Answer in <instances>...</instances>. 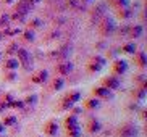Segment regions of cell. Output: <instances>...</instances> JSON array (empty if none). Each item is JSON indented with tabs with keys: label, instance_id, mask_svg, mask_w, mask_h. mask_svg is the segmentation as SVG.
<instances>
[{
	"label": "cell",
	"instance_id": "obj_5",
	"mask_svg": "<svg viewBox=\"0 0 147 137\" xmlns=\"http://www.w3.org/2000/svg\"><path fill=\"white\" fill-rule=\"evenodd\" d=\"M120 86H121V82L117 76H105L102 79V87H105L108 90H117Z\"/></svg>",
	"mask_w": 147,
	"mask_h": 137
},
{
	"label": "cell",
	"instance_id": "obj_30",
	"mask_svg": "<svg viewBox=\"0 0 147 137\" xmlns=\"http://www.w3.org/2000/svg\"><path fill=\"white\" fill-rule=\"evenodd\" d=\"M24 107H26V105H24L23 100H11L10 105H8V108H18V110H23Z\"/></svg>",
	"mask_w": 147,
	"mask_h": 137
},
{
	"label": "cell",
	"instance_id": "obj_37",
	"mask_svg": "<svg viewBox=\"0 0 147 137\" xmlns=\"http://www.w3.org/2000/svg\"><path fill=\"white\" fill-rule=\"evenodd\" d=\"M49 37H50V40H53V39L60 37V32H58V31H53V32H52L50 36H49Z\"/></svg>",
	"mask_w": 147,
	"mask_h": 137
},
{
	"label": "cell",
	"instance_id": "obj_16",
	"mask_svg": "<svg viewBox=\"0 0 147 137\" xmlns=\"http://www.w3.org/2000/svg\"><path fill=\"white\" fill-rule=\"evenodd\" d=\"M144 32V26L142 24H136V26H131V31H129V37L131 39H139Z\"/></svg>",
	"mask_w": 147,
	"mask_h": 137
},
{
	"label": "cell",
	"instance_id": "obj_4",
	"mask_svg": "<svg viewBox=\"0 0 147 137\" xmlns=\"http://www.w3.org/2000/svg\"><path fill=\"white\" fill-rule=\"evenodd\" d=\"M105 11H107V3H105V2H100V3L97 5V7L92 10V13H91V23L92 24L99 23L100 19L105 16Z\"/></svg>",
	"mask_w": 147,
	"mask_h": 137
},
{
	"label": "cell",
	"instance_id": "obj_26",
	"mask_svg": "<svg viewBox=\"0 0 147 137\" xmlns=\"http://www.w3.org/2000/svg\"><path fill=\"white\" fill-rule=\"evenodd\" d=\"M100 69H102L100 64H97L95 61L89 60V63H87V71H89V73H99Z\"/></svg>",
	"mask_w": 147,
	"mask_h": 137
},
{
	"label": "cell",
	"instance_id": "obj_34",
	"mask_svg": "<svg viewBox=\"0 0 147 137\" xmlns=\"http://www.w3.org/2000/svg\"><path fill=\"white\" fill-rule=\"evenodd\" d=\"M91 60H92V61H95V63H97V64H100L102 68H104L105 64H107V60H105L104 56H100V55H94V56H92V58H91Z\"/></svg>",
	"mask_w": 147,
	"mask_h": 137
},
{
	"label": "cell",
	"instance_id": "obj_36",
	"mask_svg": "<svg viewBox=\"0 0 147 137\" xmlns=\"http://www.w3.org/2000/svg\"><path fill=\"white\" fill-rule=\"evenodd\" d=\"M8 108V105H7V102L5 100H0V113H3L5 110Z\"/></svg>",
	"mask_w": 147,
	"mask_h": 137
},
{
	"label": "cell",
	"instance_id": "obj_41",
	"mask_svg": "<svg viewBox=\"0 0 147 137\" xmlns=\"http://www.w3.org/2000/svg\"><path fill=\"white\" fill-rule=\"evenodd\" d=\"M108 2H110V3L113 5V3H115V2H117V0H108Z\"/></svg>",
	"mask_w": 147,
	"mask_h": 137
},
{
	"label": "cell",
	"instance_id": "obj_21",
	"mask_svg": "<svg viewBox=\"0 0 147 137\" xmlns=\"http://www.w3.org/2000/svg\"><path fill=\"white\" fill-rule=\"evenodd\" d=\"M16 121H18L16 116L8 115V116H3V120L0 121V123H2V124H3L5 128H8V126H15V124H16Z\"/></svg>",
	"mask_w": 147,
	"mask_h": 137
},
{
	"label": "cell",
	"instance_id": "obj_25",
	"mask_svg": "<svg viewBox=\"0 0 147 137\" xmlns=\"http://www.w3.org/2000/svg\"><path fill=\"white\" fill-rule=\"evenodd\" d=\"M118 16L121 18V19H129L131 16H133V10L128 7V8H123V10H120L118 11Z\"/></svg>",
	"mask_w": 147,
	"mask_h": 137
},
{
	"label": "cell",
	"instance_id": "obj_22",
	"mask_svg": "<svg viewBox=\"0 0 147 137\" xmlns=\"http://www.w3.org/2000/svg\"><path fill=\"white\" fill-rule=\"evenodd\" d=\"M65 86V79L63 77H55L52 81V90H61Z\"/></svg>",
	"mask_w": 147,
	"mask_h": 137
},
{
	"label": "cell",
	"instance_id": "obj_20",
	"mask_svg": "<svg viewBox=\"0 0 147 137\" xmlns=\"http://www.w3.org/2000/svg\"><path fill=\"white\" fill-rule=\"evenodd\" d=\"M66 129V136L68 137H81V126H71V128H65Z\"/></svg>",
	"mask_w": 147,
	"mask_h": 137
},
{
	"label": "cell",
	"instance_id": "obj_10",
	"mask_svg": "<svg viewBox=\"0 0 147 137\" xmlns=\"http://www.w3.org/2000/svg\"><path fill=\"white\" fill-rule=\"evenodd\" d=\"M92 94H94V97L95 99H97V97H99V99H112L113 97V94H112V90H108V89H105V87H94V89H92Z\"/></svg>",
	"mask_w": 147,
	"mask_h": 137
},
{
	"label": "cell",
	"instance_id": "obj_6",
	"mask_svg": "<svg viewBox=\"0 0 147 137\" xmlns=\"http://www.w3.org/2000/svg\"><path fill=\"white\" fill-rule=\"evenodd\" d=\"M112 71H113V76H121V74H125L126 71H128V61H126V60L113 61Z\"/></svg>",
	"mask_w": 147,
	"mask_h": 137
},
{
	"label": "cell",
	"instance_id": "obj_23",
	"mask_svg": "<svg viewBox=\"0 0 147 137\" xmlns=\"http://www.w3.org/2000/svg\"><path fill=\"white\" fill-rule=\"evenodd\" d=\"M79 124V121H78V116H74V115H69L65 118V128H71V126H76Z\"/></svg>",
	"mask_w": 147,
	"mask_h": 137
},
{
	"label": "cell",
	"instance_id": "obj_27",
	"mask_svg": "<svg viewBox=\"0 0 147 137\" xmlns=\"http://www.w3.org/2000/svg\"><path fill=\"white\" fill-rule=\"evenodd\" d=\"M18 48H20L18 42H11V44L8 45V47L5 48V53H7V55H15V53L18 52Z\"/></svg>",
	"mask_w": 147,
	"mask_h": 137
},
{
	"label": "cell",
	"instance_id": "obj_39",
	"mask_svg": "<svg viewBox=\"0 0 147 137\" xmlns=\"http://www.w3.org/2000/svg\"><path fill=\"white\" fill-rule=\"evenodd\" d=\"M29 2H31V5H32V7H34V5H36V3H39L40 0H29Z\"/></svg>",
	"mask_w": 147,
	"mask_h": 137
},
{
	"label": "cell",
	"instance_id": "obj_28",
	"mask_svg": "<svg viewBox=\"0 0 147 137\" xmlns=\"http://www.w3.org/2000/svg\"><path fill=\"white\" fill-rule=\"evenodd\" d=\"M10 15H7V13H2L0 15V28H8L10 26Z\"/></svg>",
	"mask_w": 147,
	"mask_h": 137
},
{
	"label": "cell",
	"instance_id": "obj_17",
	"mask_svg": "<svg viewBox=\"0 0 147 137\" xmlns=\"http://www.w3.org/2000/svg\"><path fill=\"white\" fill-rule=\"evenodd\" d=\"M121 52L123 53H128V55H134L136 52H138V45L136 42H126L123 47H121Z\"/></svg>",
	"mask_w": 147,
	"mask_h": 137
},
{
	"label": "cell",
	"instance_id": "obj_33",
	"mask_svg": "<svg viewBox=\"0 0 147 137\" xmlns=\"http://www.w3.org/2000/svg\"><path fill=\"white\" fill-rule=\"evenodd\" d=\"M40 26H42V21H40L39 18H34V19L29 21V29H39Z\"/></svg>",
	"mask_w": 147,
	"mask_h": 137
},
{
	"label": "cell",
	"instance_id": "obj_1",
	"mask_svg": "<svg viewBox=\"0 0 147 137\" xmlns=\"http://www.w3.org/2000/svg\"><path fill=\"white\" fill-rule=\"evenodd\" d=\"M117 31V23L112 16H104L102 21H100V26H99V32L102 37H108L112 36L113 32Z\"/></svg>",
	"mask_w": 147,
	"mask_h": 137
},
{
	"label": "cell",
	"instance_id": "obj_11",
	"mask_svg": "<svg viewBox=\"0 0 147 137\" xmlns=\"http://www.w3.org/2000/svg\"><path fill=\"white\" fill-rule=\"evenodd\" d=\"M134 64H138L139 68H146V66H147V55H146V52L139 50V52L134 53Z\"/></svg>",
	"mask_w": 147,
	"mask_h": 137
},
{
	"label": "cell",
	"instance_id": "obj_31",
	"mask_svg": "<svg viewBox=\"0 0 147 137\" xmlns=\"http://www.w3.org/2000/svg\"><path fill=\"white\" fill-rule=\"evenodd\" d=\"M129 31H131V26L129 24H125L123 28L118 29V34H120L121 37H128V36H129Z\"/></svg>",
	"mask_w": 147,
	"mask_h": 137
},
{
	"label": "cell",
	"instance_id": "obj_42",
	"mask_svg": "<svg viewBox=\"0 0 147 137\" xmlns=\"http://www.w3.org/2000/svg\"><path fill=\"white\" fill-rule=\"evenodd\" d=\"M5 2H7V3H11V2H13V0H5Z\"/></svg>",
	"mask_w": 147,
	"mask_h": 137
},
{
	"label": "cell",
	"instance_id": "obj_7",
	"mask_svg": "<svg viewBox=\"0 0 147 137\" xmlns=\"http://www.w3.org/2000/svg\"><path fill=\"white\" fill-rule=\"evenodd\" d=\"M44 134L49 137H55L58 134V123H57V120H49L44 124Z\"/></svg>",
	"mask_w": 147,
	"mask_h": 137
},
{
	"label": "cell",
	"instance_id": "obj_14",
	"mask_svg": "<svg viewBox=\"0 0 147 137\" xmlns=\"http://www.w3.org/2000/svg\"><path fill=\"white\" fill-rule=\"evenodd\" d=\"M71 50H73V45H71V44H65L60 50H57L58 52V56H57V58H58V60H66V58L71 55Z\"/></svg>",
	"mask_w": 147,
	"mask_h": 137
},
{
	"label": "cell",
	"instance_id": "obj_18",
	"mask_svg": "<svg viewBox=\"0 0 147 137\" xmlns=\"http://www.w3.org/2000/svg\"><path fill=\"white\" fill-rule=\"evenodd\" d=\"M18 66H20V63H18L16 58H8V60H5V64H3L5 71H16Z\"/></svg>",
	"mask_w": 147,
	"mask_h": 137
},
{
	"label": "cell",
	"instance_id": "obj_9",
	"mask_svg": "<svg viewBox=\"0 0 147 137\" xmlns=\"http://www.w3.org/2000/svg\"><path fill=\"white\" fill-rule=\"evenodd\" d=\"M73 71V63L71 61H61V63L57 64V73L60 74V76H68L69 73Z\"/></svg>",
	"mask_w": 147,
	"mask_h": 137
},
{
	"label": "cell",
	"instance_id": "obj_35",
	"mask_svg": "<svg viewBox=\"0 0 147 137\" xmlns=\"http://www.w3.org/2000/svg\"><path fill=\"white\" fill-rule=\"evenodd\" d=\"M5 79H7L8 82H13L15 79H16V73H15V71H11V73H7V74H5Z\"/></svg>",
	"mask_w": 147,
	"mask_h": 137
},
{
	"label": "cell",
	"instance_id": "obj_8",
	"mask_svg": "<svg viewBox=\"0 0 147 137\" xmlns=\"http://www.w3.org/2000/svg\"><path fill=\"white\" fill-rule=\"evenodd\" d=\"M49 79V71L47 69H39L37 73H34L31 76V82L32 84H44Z\"/></svg>",
	"mask_w": 147,
	"mask_h": 137
},
{
	"label": "cell",
	"instance_id": "obj_45",
	"mask_svg": "<svg viewBox=\"0 0 147 137\" xmlns=\"http://www.w3.org/2000/svg\"><path fill=\"white\" fill-rule=\"evenodd\" d=\"M39 137H40V136H39Z\"/></svg>",
	"mask_w": 147,
	"mask_h": 137
},
{
	"label": "cell",
	"instance_id": "obj_15",
	"mask_svg": "<svg viewBox=\"0 0 147 137\" xmlns=\"http://www.w3.org/2000/svg\"><path fill=\"white\" fill-rule=\"evenodd\" d=\"M100 107V100L95 99V97H91V99L84 100V108L86 110H97Z\"/></svg>",
	"mask_w": 147,
	"mask_h": 137
},
{
	"label": "cell",
	"instance_id": "obj_12",
	"mask_svg": "<svg viewBox=\"0 0 147 137\" xmlns=\"http://www.w3.org/2000/svg\"><path fill=\"white\" fill-rule=\"evenodd\" d=\"M147 81L142 82V86L138 87V89H134L133 90V97L136 100H139V102H144V99H146V94H147Z\"/></svg>",
	"mask_w": 147,
	"mask_h": 137
},
{
	"label": "cell",
	"instance_id": "obj_38",
	"mask_svg": "<svg viewBox=\"0 0 147 137\" xmlns=\"http://www.w3.org/2000/svg\"><path fill=\"white\" fill-rule=\"evenodd\" d=\"M71 110H73V115L76 116V115H79V113H82V108H71Z\"/></svg>",
	"mask_w": 147,
	"mask_h": 137
},
{
	"label": "cell",
	"instance_id": "obj_13",
	"mask_svg": "<svg viewBox=\"0 0 147 137\" xmlns=\"http://www.w3.org/2000/svg\"><path fill=\"white\" fill-rule=\"evenodd\" d=\"M100 129H102L100 121H97L95 118H91L89 123H87V132L89 134H97V132H100Z\"/></svg>",
	"mask_w": 147,
	"mask_h": 137
},
{
	"label": "cell",
	"instance_id": "obj_2",
	"mask_svg": "<svg viewBox=\"0 0 147 137\" xmlns=\"http://www.w3.org/2000/svg\"><path fill=\"white\" fill-rule=\"evenodd\" d=\"M16 55H18V63L21 64L23 68L26 69V71H29L31 68H32V58H31V53L26 50V48H18V52H16Z\"/></svg>",
	"mask_w": 147,
	"mask_h": 137
},
{
	"label": "cell",
	"instance_id": "obj_19",
	"mask_svg": "<svg viewBox=\"0 0 147 137\" xmlns=\"http://www.w3.org/2000/svg\"><path fill=\"white\" fill-rule=\"evenodd\" d=\"M65 97L74 105V103H78L79 100H81V92H79V90H69Z\"/></svg>",
	"mask_w": 147,
	"mask_h": 137
},
{
	"label": "cell",
	"instance_id": "obj_44",
	"mask_svg": "<svg viewBox=\"0 0 147 137\" xmlns=\"http://www.w3.org/2000/svg\"><path fill=\"white\" fill-rule=\"evenodd\" d=\"M0 60H2V53H0Z\"/></svg>",
	"mask_w": 147,
	"mask_h": 137
},
{
	"label": "cell",
	"instance_id": "obj_3",
	"mask_svg": "<svg viewBox=\"0 0 147 137\" xmlns=\"http://www.w3.org/2000/svg\"><path fill=\"white\" fill-rule=\"evenodd\" d=\"M139 129L134 123H126L118 129V137H138Z\"/></svg>",
	"mask_w": 147,
	"mask_h": 137
},
{
	"label": "cell",
	"instance_id": "obj_43",
	"mask_svg": "<svg viewBox=\"0 0 147 137\" xmlns=\"http://www.w3.org/2000/svg\"><path fill=\"white\" fill-rule=\"evenodd\" d=\"M2 39H3V36H2V32H0V42H2Z\"/></svg>",
	"mask_w": 147,
	"mask_h": 137
},
{
	"label": "cell",
	"instance_id": "obj_32",
	"mask_svg": "<svg viewBox=\"0 0 147 137\" xmlns=\"http://www.w3.org/2000/svg\"><path fill=\"white\" fill-rule=\"evenodd\" d=\"M115 7H117L118 10H123V8H128V7H129V0H117V2H115Z\"/></svg>",
	"mask_w": 147,
	"mask_h": 137
},
{
	"label": "cell",
	"instance_id": "obj_29",
	"mask_svg": "<svg viewBox=\"0 0 147 137\" xmlns=\"http://www.w3.org/2000/svg\"><path fill=\"white\" fill-rule=\"evenodd\" d=\"M24 102V105H29V107H34L36 103H37V95L36 94H31V95H28L26 99L23 100Z\"/></svg>",
	"mask_w": 147,
	"mask_h": 137
},
{
	"label": "cell",
	"instance_id": "obj_40",
	"mask_svg": "<svg viewBox=\"0 0 147 137\" xmlns=\"http://www.w3.org/2000/svg\"><path fill=\"white\" fill-rule=\"evenodd\" d=\"M2 132H5V126L0 123V134H2Z\"/></svg>",
	"mask_w": 147,
	"mask_h": 137
},
{
	"label": "cell",
	"instance_id": "obj_24",
	"mask_svg": "<svg viewBox=\"0 0 147 137\" xmlns=\"http://www.w3.org/2000/svg\"><path fill=\"white\" fill-rule=\"evenodd\" d=\"M21 34H23V39H24L26 42H32V40H34V37H36V36H34V31L29 29V28H28V29H24Z\"/></svg>",
	"mask_w": 147,
	"mask_h": 137
}]
</instances>
